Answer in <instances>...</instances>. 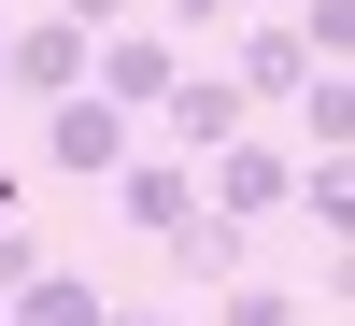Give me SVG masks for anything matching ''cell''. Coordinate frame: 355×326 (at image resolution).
Segmentation results:
<instances>
[{
    "label": "cell",
    "instance_id": "1",
    "mask_svg": "<svg viewBox=\"0 0 355 326\" xmlns=\"http://www.w3.org/2000/svg\"><path fill=\"white\" fill-rule=\"evenodd\" d=\"M0 85H15L28 114H43V100H71V85H100V28H71V15L0 28Z\"/></svg>",
    "mask_w": 355,
    "mask_h": 326
},
{
    "label": "cell",
    "instance_id": "2",
    "mask_svg": "<svg viewBox=\"0 0 355 326\" xmlns=\"http://www.w3.org/2000/svg\"><path fill=\"white\" fill-rule=\"evenodd\" d=\"M227 85H242L256 114H284V100H299V85H313V43H299V15H242V28H227Z\"/></svg>",
    "mask_w": 355,
    "mask_h": 326
},
{
    "label": "cell",
    "instance_id": "3",
    "mask_svg": "<svg viewBox=\"0 0 355 326\" xmlns=\"http://www.w3.org/2000/svg\"><path fill=\"white\" fill-rule=\"evenodd\" d=\"M142 142H128V114L100 100V85H71V100H43V170H85V185H100V170H128Z\"/></svg>",
    "mask_w": 355,
    "mask_h": 326
},
{
    "label": "cell",
    "instance_id": "4",
    "mask_svg": "<svg viewBox=\"0 0 355 326\" xmlns=\"http://www.w3.org/2000/svg\"><path fill=\"white\" fill-rule=\"evenodd\" d=\"M199 199H214V213H242V227H256V213H299V156L242 128V142H227L214 170H199Z\"/></svg>",
    "mask_w": 355,
    "mask_h": 326
},
{
    "label": "cell",
    "instance_id": "5",
    "mask_svg": "<svg viewBox=\"0 0 355 326\" xmlns=\"http://www.w3.org/2000/svg\"><path fill=\"white\" fill-rule=\"evenodd\" d=\"M171 85H185V43L128 15V28H114V43H100V100H114V114H157Z\"/></svg>",
    "mask_w": 355,
    "mask_h": 326
},
{
    "label": "cell",
    "instance_id": "6",
    "mask_svg": "<svg viewBox=\"0 0 355 326\" xmlns=\"http://www.w3.org/2000/svg\"><path fill=\"white\" fill-rule=\"evenodd\" d=\"M157 114H171V142H185V170H214L227 142L256 128V100H242V85H227V71H185V85H171V100H157Z\"/></svg>",
    "mask_w": 355,
    "mask_h": 326
},
{
    "label": "cell",
    "instance_id": "7",
    "mask_svg": "<svg viewBox=\"0 0 355 326\" xmlns=\"http://www.w3.org/2000/svg\"><path fill=\"white\" fill-rule=\"evenodd\" d=\"M114 213H128L142 242H171V227L199 213V170H185V156H128V170H114Z\"/></svg>",
    "mask_w": 355,
    "mask_h": 326
},
{
    "label": "cell",
    "instance_id": "8",
    "mask_svg": "<svg viewBox=\"0 0 355 326\" xmlns=\"http://www.w3.org/2000/svg\"><path fill=\"white\" fill-rule=\"evenodd\" d=\"M171 270H185V284H242V213H214V199H199V213L171 227Z\"/></svg>",
    "mask_w": 355,
    "mask_h": 326
},
{
    "label": "cell",
    "instance_id": "9",
    "mask_svg": "<svg viewBox=\"0 0 355 326\" xmlns=\"http://www.w3.org/2000/svg\"><path fill=\"white\" fill-rule=\"evenodd\" d=\"M284 114H299V142H313V156H355V71H313Z\"/></svg>",
    "mask_w": 355,
    "mask_h": 326
},
{
    "label": "cell",
    "instance_id": "10",
    "mask_svg": "<svg viewBox=\"0 0 355 326\" xmlns=\"http://www.w3.org/2000/svg\"><path fill=\"white\" fill-rule=\"evenodd\" d=\"M15 326H100V284H85V270H57V255H43V270L15 284Z\"/></svg>",
    "mask_w": 355,
    "mask_h": 326
},
{
    "label": "cell",
    "instance_id": "11",
    "mask_svg": "<svg viewBox=\"0 0 355 326\" xmlns=\"http://www.w3.org/2000/svg\"><path fill=\"white\" fill-rule=\"evenodd\" d=\"M299 213L327 242H355V156H299Z\"/></svg>",
    "mask_w": 355,
    "mask_h": 326
},
{
    "label": "cell",
    "instance_id": "12",
    "mask_svg": "<svg viewBox=\"0 0 355 326\" xmlns=\"http://www.w3.org/2000/svg\"><path fill=\"white\" fill-rule=\"evenodd\" d=\"M214 326H313V298H284V284H214Z\"/></svg>",
    "mask_w": 355,
    "mask_h": 326
},
{
    "label": "cell",
    "instance_id": "13",
    "mask_svg": "<svg viewBox=\"0 0 355 326\" xmlns=\"http://www.w3.org/2000/svg\"><path fill=\"white\" fill-rule=\"evenodd\" d=\"M299 43H313V71H355V0H299Z\"/></svg>",
    "mask_w": 355,
    "mask_h": 326
},
{
    "label": "cell",
    "instance_id": "14",
    "mask_svg": "<svg viewBox=\"0 0 355 326\" xmlns=\"http://www.w3.org/2000/svg\"><path fill=\"white\" fill-rule=\"evenodd\" d=\"M157 28H171V43H199V28H242V0H157Z\"/></svg>",
    "mask_w": 355,
    "mask_h": 326
},
{
    "label": "cell",
    "instance_id": "15",
    "mask_svg": "<svg viewBox=\"0 0 355 326\" xmlns=\"http://www.w3.org/2000/svg\"><path fill=\"white\" fill-rule=\"evenodd\" d=\"M28 270H43V242H28V213H15V227H0V298H15Z\"/></svg>",
    "mask_w": 355,
    "mask_h": 326
},
{
    "label": "cell",
    "instance_id": "16",
    "mask_svg": "<svg viewBox=\"0 0 355 326\" xmlns=\"http://www.w3.org/2000/svg\"><path fill=\"white\" fill-rule=\"evenodd\" d=\"M313 312H355V242H327V284H313Z\"/></svg>",
    "mask_w": 355,
    "mask_h": 326
},
{
    "label": "cell",
    "instance_id": "17",
    "mask_svg": "<svg viewBox=\"0 0 355 326\" xmlns=\"http://www.w3.org/2000/svg\"><path fill=\"white\" fill-rule=\"evenodd\" d=\"M57 15H71V28H100V43H114V28H128V0H57Z\"/></svg>",
    "mask_w": 355,
    "mask_h": 326
},
{
    "label": "cell",
    "instance_id": "18",
    "mask_svg": "<svg viewBox=\"0 0 355 326\" xmlns=\"http://www.w3.org/2000/svg\"><path fill=\"white\" fill-rule=\"evenodd\" d=\"M100 326H171V312H100Z\"/></svg>",
    "mask_w": 355,
    "mask_h": 326
},
{
    "label": "cell",
    "instance_id": "19",
    "mask_svg": "<svg viewBox=\"0 0 355 326\" xmlns=\"http://www.w3.org/2000/svg\"><path fill=\"white\" fill-rule=\"evenodd\" d=\"M0 227H15V170H0Z\"/></svg>",
    "mask_w": 355,
    "mask_h": 326
},
{
    "label": "cell",
    "instance_id": "20",
    "mask_svg": "<svg viewBox=\"0 0 355 326\" xmlns=\"http://www.w3.org/2000/svg\"><path fill=\"white\" fill-rule=\"evenodd\" d=\"M313 326H355V312H313Z\"/></svg>",
    "mask_w": 355,
    "mask_h": 326
},
{
    "label": "cell",
    "instance_id": "21",
    "mask_svg": "<svg viewBox=\"0 0 355 326\" xmlns=\"http://www.w3.org/2000/svg\"><path fill=\"white\" fill-rule=\"evenodd\" d=\"M0 326H15V298H0Z\"/></svg>",
    "mask_w": 355,
    "mask_h": 326
},
{
    "label": "cell",
    "instance_id": "22",
    "mask_svg": "<svg viewBox=\"0 0 355 326\" xmlns=\"http://www.w3.org/2000/svg\"><path fill=\"white\" fill-rule=\"evenodd\" d=\"M242 15H256V0H242Z\"/></svg>",
    "mask_w": 355,
    "mask_h": 326
}]
</instances>
